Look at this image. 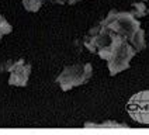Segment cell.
Masks as SVG:
<instances>
[{
    "instance_id": "obj_2",
    "label": "cell",
    "mask_w": 149,
    "mask_h": 135,
    "mask_svg": "<svg viewBox=\"0 0 149 135\" xmlns=\"http://www.w3.org/2000/svg\"><path fill=\"white\" fill-rule=\"evenodd\" d=\"M93 76L91 63H74L66 66L56 77V83L63 92H69L73 87L87 83Z\"/></svg>"
},
{
    "instance_id": "obj_6",
    "label": "cell",
    "mask_w": 149,
    "mask_h": 135,
    "mask_svg": "<svg viewBox=\"0 0 149 135\" xmlns=\"http://www.w3.org/2000/svg\"><path fill=\"white\" fill-rule=\"evenodd\" d=\"M11 30H13L11 24L8 23L4 17L0 16V40H1L4 35H7V34L11 33Z\"/></svg>"
},
{
    "instance_id": "obj_7",
    "label": "cell",
    "mask_w": 149,
    "mask_h": 135,
    "mask_svg": "<svg viewBox=\"0 0 149 135\" xmlns=\"http://www.w3.org/2000/svg\"><path fill=\"white\" fill-rule=\"evenodd\" d=\"M84 127H127L125 124H120V122H114V121H108V122H103V124H90V122H87V124H84Z\"/></svg>"
},
{
    "instance_id": "obj_5",
    "label": "cell",
    "mask_w": 149,
    "mask_h": 135,
    "mask_svg": "<svg viewBox=\"0 0 149 135\" xmlns=\"http://www.w3.org/2000/svg\"><path fill=\"white\" fill-rule=\"evenodd\" d=\"M131 14H132L135 18H142V17L148 16L149 14V8L146 7L145 1H136L131 6Z\"/></svg>"
},
{
    "instance_id": "obj_1",
    "label": "cell",
    "mask_w": 149,
    "mask_h": 135,
    "mask_svg": "<svg viewBox=\"0 0 149 135\" xmlns=\"http://www.w3.org/2000/svg\"><path fill=\"white\" fill-rule=\"evenodd\" d=\"M103 23H106L111 28H114L117 33H120L123 37H125L136 52H142L145 49V45H146L145 33L141 28L138 18H135L131 13H127V11L118 13L116 10H113L103 20Z\"/></svg>"
},
{
    "instance_id": "obj_8",
    "label": "cell",
    "mask_w": 149,
    "mask_h": 135,
    "mask_svg": "<svg viewBox=\"0 0 149 135\" xmlns=\"http://www.w3.org/2000/svg\"><path fill=\"white\" fill-rule=\"evenodd\" d=\"M142 1H148V0H142Z\"/></svg>"
},
{
    "instance_id": "obj_3",
    "label": "cell",
    "mask_w": 149,
    "mask_h": 135,
    "mask_svg": "<svg viewBox=\"0 0 149 135\" xmlns=\"http://www.w3.org/2000/svg\"><path fill=\"white\" fill-rule=\"evenodd\" d=\"M127 110L134 121L149 125V90L134 94L127 104Z\"/></svg>"
},
{
    "instance_id": "obj_4",
    "label": "cell",
    "mask_w": 149,
    "mask_h": 135,
    "mask_svg": "<svg viewBox=\"0 0 149 135\" xmlns=\"http://www.w3.org/2000/svg\"><path fill=\"white\" fill-rule=\"evenodd\" d=\"M6 70L10 73L8 84L17 86V87L27 86L30 75H31V65L27 63L23 58L16 59V61H8Z\"/></svg>"
}]
</instances>
